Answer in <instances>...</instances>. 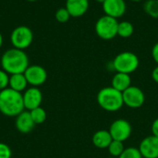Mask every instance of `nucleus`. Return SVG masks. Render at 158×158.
<instances>
[{"label":"nucleus","instance_id":"4","mask_svg":"<svg viewBox=\"0 0 158 158\" xmlns=\"http://www.w3.org/2000/svg\"><path fill=\"white\" fill-rule=\"evenodd\" d=\"M140 60L136 54L130 52V51H124L117 55L112 61V67L113 69L116 70V72L120 73H126V74H131L137 69L139 68Z\"/></svg>","mask_w":158,"mask_h":158},{"label":"nucleus","instance_id":"19","mask_svg":"<svg viewBox=\"0 0 158 158\" xmlns=\"http://www.w3.org/2000/svg\"><path fill=\"white\" fill-rule=\"evenodd\" d=\"M143 10L151 18L158 19V0H146L143 4Z\"/></svg>","mask_w":158,"mask_h":158},{"label":"nucleus","instance_id":"20","mask_svg":"<svg viewBox=\"0 0 158 158\" xmlns=\"http://www.w3.org/2000/svg\"><path fill=\"white\" fill-rule=\"evenodd\" d=\"M125 147L122 142L119 141H115L113 140L112 143L109 144V146L107 147L108 153L111 156L113 157H119L121 156V154L123 153Z\"/></svg>","mask_w":158,"mask_h":158},{"label":"nucleus","instance_id":"26","mask_svg":"<svg viewBox=\"0 0 158 158\" xmlns=\"http://www.w3.org/2000/svg\"><path fill=\"white\" fill-rule=\"evenodd\" d=\"M151 53H152V57H153L154 61L158 65V42L154 44Z\"/></svg>","mask_w":158,"mask_h":158},{"label":"nucleus","instance_id":"29","mask_svg":"<svg viewBox=\"0 0 158 158\" xmlns=\"http://www.w3.org/2000/svg\"><path fill=\"white\" fill-rule=\"evenodd\" d=\"M3 43H4L3 35H2V33L0 32V48H1V47H2V45H3Z\"/></svg>","mask_w":158,"mask_h":158},{"label":"nucleus","instance_id":"7","mask_svg":"<svg viewBox=\"0 0 158 158\" xmlns=\"http://www.w3.org/2000/svg\"><path fill=\"white\" fill-rule=\"evenodd\" d=\"M108 131L113 140L124 143L130 139L132 132V127L128 120L124 118H118L111 123Z\"/></svg>","mask_w":158,"mask_h":158},{"label":"nucleus","instance_id":"13","mask_svg":"<svg viewBox=\"0 0 158 158\" xmlns=\"http://www.w3.org/2000/svg\"><path fill=\"white\" fill-rule=\"evenodd\" d=\"M89 0H66L65 7L73 18H80L89 9Z\"/></svg>","mask_w":158,"mask_h":158},{"label":"nucleus","instance_id":"1","mask_svg":"<svg viewBox=\"0 0 158 158\" xmlns=\"http://www.w3.org/2000/svg\"><path fill=\"white\" fill-rule=\"evenodd\" d=\"M1 67L7 74L24 73L30 66L28 55L24 50L18 48H10L4 52L1 56Z\"/></svg>","mask_w":158,"mask_h":158},{"label":"nucleus","instance_id":"31","mask_svg":"<svg viewBox=\"0 0 158 158\" xmlns=\"http://www.w3.org/2000/svg\"><path fill=\"white\" fill-rule=\"evenodd\" d=\"M131 1H132V2H141L143 0H131Z\"/></svg>","mask_w":158,"mask_h":158},{"label":"nucleus","instance_id":"30","mask_svg":"<svg viewBox=\"0 0 158 158\" xmlns=\"http://www.w3.org/2000/svg\"><path fill=\"white\" fill-rule=\"evenodd\" d=\"M95 1H96L97 3H100V4H103V3H104V2H105L106 0H95Z\"/></svg>","mask_w":158,"mask_h":158},{"label":"nucleus","instance_id":"10","mask_svg":"<svg viewBox=\"0 0 158 158\" xmlns=\"http://www.w3.org/2000/svg\"><path fill=\"white\" fill-rule=\"evenodd\" d=\"M22 97L24 108L28 111L41 106L43 102V94L38 87L31 86L30 88H27L23 92Z\"/></svg>","mask_w":158,"mask_h":158},{"label":"nucleus","instance_id":"14","mask_svg":"<svg viewBox=\"0 0 158 158\" xmlns=\"http://www.w3.org/2000/svg\"><path fill=\"white\" fill-rule=\"evenodd\" d=\"M15 125H16L17 130L19 132L29 133L33 130L35 123L32 120L30 111L26 110V111H22L19 115L16 117Z\"/></svg>","mask_w":158,"mask_h":158},{"label":"nucleus","instance_id":"25","mask_svg":"<svg viewBox=\"0 0 158 158\" xmlns=\"http://www.w3.org/2000/svg\"><path fill=\"white\" fill-rule=\"evenodd\" d=\"M11 156L12 152L10 147L4 143H0V158H11Z\"/></svg>","mask_w":158,"mask_h":158},{"label":"nucleus","instance_id":"3","mask_svg":"<svg viewBox=\"0 0 158 158\" xmlns=\"http://www.w3.org/2000/svg\"><path fill=\"white\" fill-rule=\"evenodd\" d=\"M99 106L107 112H117L124 106L122 93L112 86L101 89L96 96Z\"/></svg>","mask_w":158,"mask_h":158},{"label":"nucleus","instance_id":"12","mask_svg":"<svg viewBox=\"0 0 158 158\" xmlns=\"http://www.w3.org/2000/svg\"><path fill=\"white\" fill-rule=\"evenodd\" d=\"M143 158H158V137L150 135L145 137L139 145Z\"/></svg>","mask_w":158,"mask_h":158},{"label":"nucleus","instance_id":"18","mask_svg":"<svg viewBox=\"0 0 158 158\" xmlns=\"http://www.w3.org/2000/svg\"><path fill=\"white\" fill-rule=\"evenodd\" d=\"M134 32V26L131 22L128 20H123L118 22V35L121 38H130Z\"/></svg>","mask_w":158,"mask_h":158},{"label":"nucleus","instance_id":"28","mask_svg":"<svg viewBox=\"0 0 158 158\" xmlns=\"http://www.w3.org/2000/svg\"><path fill=\"white\" fill-rule=\"evenodd\" d=\"M151 76H152V79H153V81L156 82V83H157L158 84V65L153 69V71H152V74H151Z\"/></svg>","mask_w":158,"mask_h":158},{"label":"nucleus","instance_id":"15","mask_svg":"<svg viewBox=\"0 0 158 158\" xmlns=\"http://www.w3.org/2000/svg\"><path fill=\"white\" fill-rule=\"evenodd\" d=\"M113 139L109 131L99 130L97 131L92 138V142L96 148L99 149H107L109 144L112 143Z\"/></svg>","mask_w":158,"mask_h":158},{"label":"nucleus","instance_id":"24","mask_svg":"<svg viewBox=\"0 0 158 158\" xmlns=\"http://www.w3.org/2000/svg\"><path fill=\"white\" fill-rule=\"evenodd\" d=\"M9 74H7L4 69H0V91L8 87Z\"/></svg>","mask_w":158,"mask_h":158},{"label":"nucleus","instance_id":"6","mask_svg":"<svg viewBox=\"0 0 158 158\" xmlns=\"http://www.w3.org/2000/svg\"><path fill=\"white\" fill-rule=\"evenodd\" d=\"M33 41V32L28 26L20 25L16 27L10 34V43L14 48L20 50L27 49Z\"/></svg>","mask_w":158,"mask_h":158},{"label":"nucleus","instance_id":"2","mask_svg":"<svg viewBox=\"0 0 158 158\" xmlns=\"http://www.w3.org/2000/svg\"><path fill=\"white\" fill-rule=\"evenodd\" d=\"M22 94L7 87L0 91V112L6 117H17L24 111Z\"/></svg>","mask_w":158,"mask_h":158},{"label":"nucleus","instance_id":"17","mask_svg":"<svg viewBox=\"0 0 158 158\" xmlns=\"http://www.w3.org/2000/svg\"><path fill=\"white\" fill-rule=\"evenodd\" d=\"M28 84L29 83L27 81V79H26L24 73H18V74L9 75L8 87L14 91H17L19 93H22L27 89Z\"/></svg>","mask_w":158,"mask_h":158},{"label":"nucleus","instance_id":"16","mask_svg":"<svg viewBox=\"0 0 158 158\" xmlns=\"http://www.w3.org/2000/svg\"><path fill=\"white\" fill-rule=\"evenodd\" d=\"M111 86L119 91V92H124L125 90H127L130 86H131V78L130 74H126V73H120V72H117L112 80H111Z\"/></svg>","mask_w":158,"mask_h":158},{"label":"nucleus","instance_id":"32","mask_svg":"<svg viewBox=\"0 0 158 158\" xmlns=\"http://www.w3.org/2000/svg\"><path fill=\"white\" fill-rule=\"evenodd\" d=\"M27 1H29V2H35V1H37V0H27Z\"/></svg>","mask_w":158,"mask_h":158},{"label":"nucleus","instance_id":"23","mask_svg":"<svg viewBox=\"0 0 158 158\" xmlns=\"http://www.w3.org/2000/svg\"><path fill=\"white\" fill-rule=\"evenodd\" d=\"M118 158H143L139 148L136 147H128L125 148L123 153Z\"/></svg>","mask_w":158,"mask_h":158},{"label":"nucleus","instance_id":"22","mask_svg":"<svg viewBox=\"0 0 158 158\" xmlns=\"http://www.w3.org/2000/svg\"><path fill=\"white\" fill-rule=\"evenodd\" d=\"M55 18H56V21H58L59 23H66L69 21V19L71 18V16L66 7H61L56 11Z\"/></svg>","mask_w":158,"mask_h":158},{"label":"nucleus","instance_id":"9","mask_svg":"<svg viewBox=\"0 0 158 158\" xmlns=\"http://www.w3.org/2000/svg\"><path fill=\"white\" fill-rule=\"evenodd\" d=\"M24 75L28 83L33 87L43 85L47 80V72L45 69L40 65H30L24 71Z\"/></svg>","mask_w":158,"mask_h":158},{"label":"nucleus","instance_id":"5","mask_svg":"<svg viewBox=\"0 0 158 158\" xmlns=\"http://www.w3.org/2000/svg\"><path fill=\"white\" fill-rule=\"evenodd\" d=\"M118 19L104 15L99 18L95 23V32L99 38L108 41L118 35Z\"/></svg>","mask_w":158,"mask_h":158},{"label":"nucleus","instance_id":"11","mask_svg":"<svg viewBox=\"0 0 158 158\" xmlns=\"http://www.w3.org/2000/svg\"><path fill=\"white\" fill-rule=\"evenodd\" d=\"M102 6L105 15L110 16L115 19L122 17L127 10L125 0H106L102 4Z\"/></svg>","mask_w":158,"mask_h":158},{"label":"nucleus","instance_id":"33","mask_svg":"<svg viewBox=\"0 0 158 158\" xmlns=\"http://www.w3.org/2000/svg\"><path fill=\"white\" fill-rule=\"evenodd\" d=\"M108 158H118V157H113V156H110V157H108Z\"/></svg>","mask_w":158,"mask_h":158},{"label":"nucleus","instance_id":"21","mask_svg":"<svg viewBox=\"0 0 158 158\" xmlns=\"http://www.w3.org/2000/svg\"><path fill=\"white\" fill-rule=\"evenodd\" d=\"M31 113V116L32 118V120L34 121L35 125H38V124H43L45 119H46V111L42 107V106H39L37 108H34L32 110L30 111Z\"/></svg>","mask_w":158,"mask_h":158},{"label":"nucleus","instance_id":"27","mask_svg":"<svg viewBox=\"0 0 158 158\" xmlns=\"http://www.w3.org/2000/svg\"><path fill=\"white\" fill-rule=\"evenodd\" d=\"M151 131H152V135L158 137V118L153 121L151 125Z\"/></svg>","mask_w":158,"mask_h":158},{"label":"nucleus","instance_id":"8","mask_svg":"<svg viewBox=\"0 0 158 158\" xmlns=\"http://www.w3.org/2000/svg\"><path fill=\"white\" fill-rule=\"evenodd\" d=\"M122 97L124 105L132 109L142 107L145 102L143 91L137 86H130L127 90L122 92Z\"/></svg>","mask_w":158,"mask_h":158}]
</instances>
